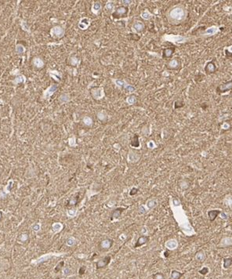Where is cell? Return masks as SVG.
I'll list each match as a JSON object with an SVG mask.
<instances>
[{
  "mask_svg": "<svg viewBox=\"0 0 232 279\" xmlns=\"http://www.w3.org/2000/svg\"><path fill=\"white\" fill-rule=\"evenodd\" d=\"M32 228L35 231H39V229H40V225L39 224H35Z\"/></svg>",
  "mask_w": 232,
  "mask_h": 279,
  "instance_id": "cell-35",
  "label": "cell"
},
{
  "mask_svg": "<svg viewBox=\"0 0 232 279\" xmlns=\"http://www.w3.org/2000/svg\"><path fill=\"white\" fill-rule=\"evenodd\" d=\"M64 261L60 262V263L57 265V267H55L54 271H55L56 273H58L59 271H61V269H62V268H63V267H64Z\"/></svg>",
  "mask_w": 232,
  "mask_h": 279,
  "instance_id": "cell-17",
  "label": "cell"
},
{
  "mask_svg": "<svg viewBox=\"0 0 232 279\" xmlns=\"http://www.w3.org/2000/svg\"><path fill=\"white\" fill-rule=\"evenodd\" d=\"M78 199H79V198H78V197H76V198H71V199H70V200H69V202H68L69 205H76V204L78 203Z\"/></svg>",
  "mask_w": 232,
  "mask_h": 279,
  "instance_id": "cell-27",
  "label": "cell"
},
{
  "mask_svg": "<svg viewBox=\"0 0 232 279\" xmlns=\"http://www.w3.org/2000/svg\"><path fill=\"white\" fill-rule=\"evenodd\" d=\"M57 89V86H51L48 89H46L44 92V96L45 98H47L49 97H50L53 92H55V90Z\"/></svg>",
  "mask_w": 232,
  "mask_h": 279,
  "instance_id": "cell-10",
  "label": "cell"
},
{
  "mask_svg": "<svg viewBox=\"0 0 232 279\" xmlns=\"http://www.w3.org/2000/svg\"><path fill=\"white\" fill-rule=\"evenodd\" d=\"M165 257H168V256H169V253H168V251H165Z\"/></svg>",
  "mask_w": 232,
  "mask_h": 279,
  "instance_id": "cell-40",
  "label": "cell"
},
{
  "mask_svg": "<svg viewBox=\"0 0 232 279\" xmlns=\"http://www.w3.org/2000/svg\"><path fill=\"white\" fill-rule=\"evenodd\" d=\"M232 264V257H229V258H225L224 259V267L225 269L229 268Z\"/></svg>",
  "mask_w": 232,
  "mask_h": 279,
  "instance_id": "cell-14",
  "label": "cell"
},
{
  "mask_svg": "<svg viewBox=\"0 0 232 279\" xmlns=\"http://www.w3.org/2000/svg\"><path fill=\"white\" fill-rule=\"evenodd\" d=\"M101 8V5L100 3H96L94 4V6H92V10H94V12H97V11H99L100 10Z\"/></svg>",
  "mask_w": 232,
  "mask_h": 279,
  "instance_id": "cell-19",
  "label": "cell"
},
{
  "mask_svg": "<svg viewBox=\"0 0 232 279\" xmlns=\"http://www.w3.org/2000/svg\"><path fill=\"white\" fill-rule=\"evenodd\" d=\"M52 33L57 36H61L64 33V31L60 27H55L52 30Z\"/></svg>",
  "mask_w": 232,
  "mask_h": 279,
  "instance_id": "cell-12",
  "label": "cell"
},
{
  "mask_svg": "<svg viewBox=\"0 0 232 279\" xmlns=\"http://www.w3.org/2000/svg\"><path fill=\"white\" fill-rule=\"evenodd\" d=\"M6 196H7V194H6L3 191H0V198H6Z\"/></svg>",
  "mask_w": 232,
  "mask_h": 279,
  "instance_id": "cell-37",
  "label": "cell"
},
{
  "mask_svg": "<svg viewBox=\"0 0 232 279\" xmlns=\"http://www.w3.org/2000/svg\"><path fill=\"white\" fill-rule=\"evenodd\" d=\"M86 266H82L80 267V268L79 269V274L80 276L83 275L85 273H86Z\"/></svg>",
  "mask_w": 232,
  "mask_h": 279,
  "instance_id": "cell-22",
  "label": "cell"
},
{
  "mask_svg": "<svg viewBox=\"0 0 232 279\" xmlns=\"http://www.w3.org/2000/svg\"><path fill=\"white\" fill-rule=\"evenodd\" d=\"M148 241H149V237L147 235H142L141 237H139V238L136 240V244L134 245V248L141 247V246L146 245Z\"/></svg>",
  "mask_w": 232,
  "mask_h": 279,
  "instance_id": "cell-7",
  "label": "cell"
},
{
  "mask_svg": "<svg viewBox=\"0 0 232 279\" xmlns=\"http://www.w3.org/2000/svg\"><path fill=\"white\" fill-rule=\"evenodd\" d=\"M169 66L170 68H177L178 66V62H177V60H171L169 62Z\"/></svg>",
  "mask_w": 232,
  "mask_h": 279,
  "instance_id": "cell-21",
  "label": "cell"
},
{
  "mask_svg": "<svg viewBox=\"0 0 232 279\" xmlns=\"http://www.w3.org/2000/svg\"><path fill=\"white\" fill-rule=\"evenodd\" d=\"M152 277L153 279H165V276L162 273H156Z\"/></svg>",
  "mask_w": 232,
  "mask_h": 279,
  "instance_id": "cell-20",
  "label": "cell"
},
{
  "mask_svg": "<svg viewBox=\"0 0 232 279\" xmlns=\"http://www.w3.org/2000/svg\"><path fill=\"white\" fill-rule=\"evenodd\" d=\"M106 8L107 10H111L113 8V3H107L106 5Z\"/></svg>",
  "mask_w": 232,
  "mask_h": 279,
  "instance_id": "cell-34",
  "label": "cell"
},
{
  "mask_svg": "<svg viewBox=\"0 0 232 279\" xmlns=\"http://www.w3.org/2000/svg\"><path fill=\"white\" fill-rule=\"evenodd\" d=\"M98 118H99L100 120L103 121L104 119H105L106 116H105V115L104 114L103 111H101V112H99V113H98Z\"/></svg>",
  "mask_w": 232,
  "mask_h": 279,
  "instance_id": "cell-31",
  "label": "cell"
},
{
  "mask_svg": "<svg viewBox=\"0 0 232 279\" xmlns=\"http://www.w3.org/2000/svg\"><path fill=\"white\" fill-rule=\"evenodd\" d=\"M220 213V210H210L208 212V216H209V220L211 222L214 221L216 217L218 216V215Z\"/></svg>",
  "mask_w": 232,
  "mask_h": 279,
  "instance_id": "cell-9",
  "label": "cell"
},
{
  "mask_svg": "<svg viewBox=\"0 0 232 279\" xmlns=\"http://www.w3.org/2000/svg\"><path fill=\"white\" fill-rule=\"evenodd\" d=\"M67 243H68V245H72L74 244V239H72V238H69V239L68 240V241H67Z\"/></svg>",
  "mask_w": 232,
  "mask_h": 279,
  "instance_id": "cell-36",
  "label": "cell"
},
{
  "mask_svg": "<svg viewBox=\"0 0 232 279\" xmlns=\"http://www.w3.org/2000/svg\"><path fill=\"white\" fill-rule=\"evenodd\" d=\"M220 32V27L218 26H211L209 27L203 33V36L205 37H209V36H212L215 35L216 34H217Z\"/></svg>",
  "mask_w": 232,
  "mask_h": 279,
  "instance_id": "cell-6",
  "label": "cell"
},
{
  "mask_svg": "<svg viewBox=\"0 0 232 279\" xmlns=\"http://www.w3.org/2000/svg\"><path fill=\"white\" fill-rule=\"evenodd\" d=\"M163 40L173 43H183L188 40V38L179 35H165L163 36Z\"/></svg>",
  "mask_w": 232,
  "mask_h": 279,
  "instance_id": "cell-2",
  "label": "cell"
},
{
  "mask_svg": "<svg viewBox=\"0 0 232 279\" xmlns=\"http://www.w3.org/2000/svg\"><path fill=\"white\" fill-rule=\"evenodd\" d=\"M13 183V180H10V181H9V183H8V184L6 186V187L4 188V189H3V192L6 194H8L9 193H10V190H11V188H12V184Z\"/></svg>",
  "mask_w": 232,
  "mask_h": 279,
  "instance_id": "cell-13",
  "label": "cell"
},
{
  "mask_svg": "<svg viewBox=\"0 0 232 279\" xmlns=\"http://www.w3.org/2000/svg\"><path fill=\"white\" fill-rule=\"evenodd\" d=\"M183 275V273H181L180 271H173L171 272V275H170V277L169 279H180L182 276Z\"/></svg>",
  "mask_w": 232,
  "mask_h": 279,
  "instance_id": "cell-11",
  "label": "cell"
},
{
  "mask_svg": "<svg viewBox=\"0 0 232 279\" xmlns=\"http://www.w3.org/2000/svg\"><path fill=\"white\" fill-rule=\"evenodd\" d=\"M199 273L202 275H206V274L209 273V268L208 267H203L202 270L199 271Z\"/></svg>",
  "mask_w": 232,
  "mask_h": 279,
  "instance_id": "cell-26",
  "label": "cell"
},
{
  "mask_svg": "<svg viewBox=\"0 0 232 279\" xmlns=\"http://www.w3.org/2000/svg\"><path fill=\"white\" fill-rule=\"evenodd\" d=\"M133 28H134L136 32H141V31H142V30H143V28H144V25H143V24H141V23H140V22H136V23H135V24H134V25H133Z\"/></svg>",
  "mask_w": 232,
  "mask_h": 279,
  "instance_id": "cell-16",
  "label": "cell"
},
{
  "mask_svg": "<svg viewBox=\"0 0 232 279\" xmlns=\"http://www.w3.org/2000/svg\"><path fill=\"white\" fill-rule=\"evenodd\" d=\"M115 84L117 86H118L120 87H125V86L126 84V83L124 81H122V80H115Z\"/></svg>",
  "mask_w": 232,
  "mask_h": 279,
  "instance_id": "cell-23",
  "label": "cell"
},
{
  "mask_svg": "<svg viewBox=\"0 0 232 279\" xmlns=\"http://www.w3.org/2000/svg\"><path fill=\"white\" fill-rule=\"evenodd\" d=\"M131 145L134 147H138L139 146H140V142H139V137L136 134L133 137V139L132 140V142H131Z\"/></svg>",
  "mask_w": 232,
  "mask_h": 279,
  "instance_id": "cell-15",
  "label": "cell"
},
{
  "mask_svg": "<svg viewBox=\"0 0 232 279\" xmlns=\"http://www.w3.org/2000/svg\"><path fill=\"white\" fill-rule=\"evenodd\" d=\"M53 230H56V231H58V230H60V227H61V225L60 224H55L54 225H53Z\"/></svg>",
  "mask_w": 232,
  "mask_h": 279,
  "instance_id": "cell-32",
  "label": "cell"
},
{
  "mask_svg": "<svg viewBox=\"0 0 232 279\" xmlns=\"http://www.w3.org/2000/svg\"><path fill=\"white\" fill-rule=\"evenodd\" d=\"M124 210H126V208H122V207H118V208L113 209L110 214V220H113L114 219L117 220V219L120 218L122 214V212H124Z\"/></svg>",
  "mask_w": 232,
  "mask_h": 279,
  "instance_id": "cell-5",
  "label": "cell"
},
{
  "mask_svg": "<svg viewBox=\"0 0 232 279\" xmlns=\"http://www.w3.org/2000/svg\"><path fill=\"white\" fill-rule=\"evenodd\" d=\"M34 64H35V66L38 67V68H41V67L43 66V62H42V60H40V59H39V58H35V59Z\"/></svg>",
  "mask_w": 232,
  "mask_h": 279,
  "instance_id": "cell-18",
  "label": "cell"
},
{
  "mask_svg": "<svg viewBox=\"0 0 232 279\" xmlns=\"http://www.w3.org/2000/svg\"><path fill=\"white\" fill-rule=\"evenodd\" d=\"M229 126H229V124H227V123H224V125H223V128H224V129H227V128H228Z\"/></svg>",
  "mask_w": 232,
  "mask_h": 279,
  "instance_id": "cell-39",
  "label": "cell"
},
{
  "mask_svg": "<svg viewBox=\"0 0 232 279\" xmlns=\"http://www.w3.org/2000/svg\"><path fill=\"white\" fill-rule=\"evenodd\" d=\"M111 257L110 256H104V258L100 259V260H98V261L97 262V264H96V268L97 270H100V269L106 267L111 263Z\"/></svg>",
  "mask_w": 232,
  "mask_h": 279,
  "instance_id": "cell-4",
  "label": "cell"
},
{
  "mask_svg": "<svg viewBox=\"0 0 232 279\" xmlns=\"http://www.w3.org/2000/svg\"><path fill=\"white\" fill-rule=\"evenodd\" d=\"M27 239V234H22L20 237V240L21 241H25Z\"/></svg>",
  "mask_w": 232,
  "mask_h": 279,
  "instance_id": "cell-33",
  "label": "cell"
},
{
  "mask_svg": "<svg viewBox=\"0 0 232 279\" xmlns=\"http://www.w3.org/2000/svg\"><path fill=\"white\" fill-rule=\"evenodd\" d=\"M69 272H71V271H70V270H69L68 268L65 269V270H64V274H65V275H68V274H70Z\"/></svg>",
  "mask_w": 232,
  "mask_h": 279,
  "instance_id": "cell-38",
  "label": "cell"
},
{
  "mask_svg": "<svg viewBox=\"0 0 232 279\" xmlns=\"http://www.w3.org/2000/svg\"><path fill=\"white\" fill-rule=\"evenodd\" d=\"M126 12V8H124V7H120V8H118V10H117V13H119L120 15L125 13Z\"/></svg>",
  "mask_w": 232,
  "mask_h": 279,
  "instance_id": "cell-29",
  "label": "cell"
},
{
  "mask_svg": "<svg viewBox=\"0 0 232 279\" xmlns=\"http://www.w3.org/2000/svg\"><path fill=\"white\" fill-rule=\"evenodd\" d=\"M186 11L182 6H176L169 11V17L171 21L180 22L183 21L186 17Z\"/></svg>",
  "mask_w": 232,
  "mask_h": 279,
  "instance_id": "cell-1",
  "label": "cell"
},
{
  "mask_svg": "<svg viewBox=\"0 0 232 279\" xmlns=\"http://www.w3.org/2000/svg\"><path fill=\"white\" fill-rule=\"evenodd\" d=\"M142 17L144 18V19H145V20H147V19H149V18L151 17V14L149 12H148V11H144L142 13Z\"/></svg>",
  "mask_w": 232,
  "mask_h": 279,
  "instance_id": "cell-24",
  "label": "cell"
},
{
  "mask_svg": "<svg viewBox=\"0 0 232 279\" xmlns=\"http://www.w3.org/2000/svg\"><path fill=\"white\" fill-rule=\"evenodd\" d=\"M83 121H84V122H85V124L86 125H87V126H89V125H91L92 124V119L89 118V117H86L85 118H84V120H83Z\"/></svg>",
  "mask_w": 232,
  "mask_h": 279,
  "instance_id": "cell-28",
  "label": "cell"
},
{
  "mask_svg": "<svg viewBox=\"0 0 232 279\" xmlns=\"http://www.w3.org/2000/svg\"><path fill=\"white\" fill-rule=\"evenodd\" d=\"M92 95L95 99H100L104 97V89H95L92 90Z\"/></svg>",
  "mask_w": 232,
  "mask_h": 279,
  "instance_id": "cell-8",
  "label": "cell"
},
{
  "mask_svg": "<svg viewBox=\"0 0 232 279\" xmlns=\"http://www.w3.org/2000/svg\"><path fill=\"white\" fill-rule=\"evenodd\" d=\"M227 50L230 52V53H232V45H230V46H229V47L227 48Z\"/></svg>",
  "mask_w": 232,
  "mask_h": 279,
  "instance_id": "cell-41",
  "label": "cell"
},
{
  "mask_svg": "<svg viewBox=\"0 0 232 279\" xmlns=\"http://www.w3.org/2000/svg\"><path fill=\"white\" fill-rule=\"evenodd\" d=\"M114 241L111 238H105L102 240L98 245V249L100 251H107L113 245Z\"/></svg>",
  "mask_w": 232,
  "mask_h": 279,
  "instance_id": "cell-3",
  "label": "cell"
},
{
  "mask_svg": "<svg viewBox=\"0 0 232 279\" xmlns=\"http://www.w3.org/2000/svg\"><path fill=\"white\" fill-rule=\"evenodd\" d=\"M1 217H2V214H1V212H0V219H1Z\"/></svg>",
  "mask_w": 232,
  "mask_h": 279,
  "instance_id": "cell-42",
  "label": "cell"
},
{
  "mask_svg": "<svg viewBox=\"0 0 232 279\" xmlns=\"http://www.w3.org/2000/svg\"><path fill=\"white\" fill-rule=\"evenodd\" d=\"M138 191H139V189H138V188H133L130 191V192H129V195H131V196H133V195L136 194Z\"/></svg>",
  "mask_w": 232,
  "mask_h": 279,
  "instance_id": "cell-30",
  "label": "cell"
},
{
  "mask_svg": "<svg viewBox=\"0 0 232 279\" xmlns=\"http://www.w3.org/2000/svg\"><path fill=\"white\" fill-rule=\"evenodd\" d=\"M135 101H136V98H135V97H133V96L129 97L127 98V103H128V104H133L135 103Z\"/></svg>",
  "mask_w": 232,
  "mask_h": 279,
  "instance_id": "cell-25",
  "label": "cell"
}]
</instances>
